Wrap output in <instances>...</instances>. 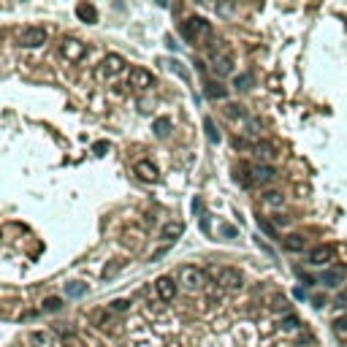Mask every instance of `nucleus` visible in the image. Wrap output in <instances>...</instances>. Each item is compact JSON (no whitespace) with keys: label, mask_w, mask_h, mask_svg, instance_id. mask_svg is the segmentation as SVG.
Listing matches in <instances>:
<instances>
[{"label":"nucleus","mask_w":347,"mask_h":347,"mask_svg":"<svg viewBox=\"0 0 347 347\" xmlns=\"http://www.w3.org/2000/svg\"><path fill=\"white\" fill-rule=\"evenodd\" d=\"M206 274H209L220 288L225 290H242L244 288V277L239 269H231V266H209L206 269Z\"/></svg>","instance_id":"obj_1"},{"label":"nucleus","mask_w":347,"mask_h":347,"mask_svg":"<svg viewBox=\"0 0 347 347\" xmlns=\"http://www.w3.org/2000/svg\"><path fill=\"white\" fill-rule=\"evenodd\" d=\"M182 36H185V41L198 44V41H204V38L212 36V25L201 17H190V19L182 22Z\"/></svg>","instance_id":"obj_2"},{"label":"nucleus","mask_w":347,"mask_h":347,"mask_svg":"<svg viewBox=\"0 0 347 347\" xmlns=\"http://www.w3.org/2000/svg\"><path fill=\"white\" fill-rule=\"evenodd\" d=\"M177 282L188 290H201L206 282V271L198 266H179L177 269Z\"/></svg>","instance_id":"obj_3"},{"label":"nucleus","mask_w":347,"mask_h":347,"mask_svg":"<svg viewBox=\"0 0 347 347\" xmlns=\"http://www.w3.org/2000/svg\"><path fill=\"white\" fill-rule=\"evenodd\" d=\"M336 260V247L328 244V242H323V244H315L309 250V255H306V263L309 266H328Z\"/></svg>","instance_id":"obj_4"},{"label":"nucleus","mask_w":347,"mask_h":347,"mask_svg":"<svg viewBox=\"0 0 347 347\" xmlns=\"http://www.w3.org/2000/svg\"><path fill=\"white\" fill-rule=\"evenodd\" d=\"M46 38H49V33L44 28H25V30H19L17 41H19V46H25V49H38V46L46 44Z\"/></svg>","instance_id":"obj_5"},{"label":"nucleus","mask_w":347,"mask_h":347,"mask_svg":"<svg viewBox=\"0 0 347 347\" xmlns=\"http://www.w3.org/2000/svg\"><path fill=\"white\" fill-rule=\"evenodd\" d=\"M125 71V57L122 55H106L98 65V79H114Z\"/></svg>","instance_id":"obj_6"},{"label":"nucleus","mask_w":347,"mask_h":347,"mask_svg":"<svg viewBox=\"0 0 347 347\" xmlns=\"http://www.w3.org/2000/svg\"><path fill=\"white\" fill-rule=\"evenodd\" d=\"M60 55H63L68 63H79V60H84L87 55V44H82L79 38H63L60 41Z\"/></svg>","instance_id":"obj_7"},{"label":"nucleus","mask_w":347,"mask_h":347,"mask_svg":"<svg viewBox=\"0 0 347 347\" xmlns=\"http://www.w3.org/2000/svg\"><path fill=\"white\" fill-rule=\"evenodd\" d=\"M347 279V266L336 263V266H328V269L320 274V282L325 285V288H342Z\"/></svg>","instance_id":"obj_8"},{"label":"nucleus","mask_w":347,"mask_h":347,"mask_svg":"<svg viewBox=\"0 0 347 347\" xmlns=\"http://www.w3.org/2000/svg\"><path fill=\"white\" fill-rule=\"evenodd\" d=\"M152 84H155V76H152L146 68H130L128 87H133V90H149Z\"/></svg>","instance_id":"obj_9"},{"label":"nucleus","mask_w":347,"mask_h":347,"mask_svg":"<svg viewBox=\"0 0 347 347\" xmlns=\"http://www.w3.org/2000/svg\"><path fill=\"white\" fill-rule=\"evenodd\" d=\"M250 173H252V185H269L277 179L274 165H269V163H255L250 168Z\"/></svg>","instance_id":"obj_10"},{"label":"nucleus","mask_w":347,"mask_h":347,"mask_svg":"<svg viewBox=\"0 0 347 347\" xmlns=\"http://www.w3.org/2000/svg\"><path fill=\"white\" fill-rule=\"evenodd\" d=\"M260 204L266 206V209H285V204H288V196H285L282 190H266L263 196H260Z\"/></svg>","instance_id":"obj_11"},{"label":"nucleus","mask_w":347,"mask_h":347,"mask_svg":"<svg viewBox=\"0 0 347 347\" xmlns=\"http://www.w3.org/2000/svg\"><path fill=\"white\" fill-rule=\"evenodd\" d=\"M155 290L163 301H173V296H177V282H173V277H157Z\"/></svg>","instance_id":"obj_12"},{"label":"nucleus","mask_w":347,"mask_h":347,"mask_svg":"<svg viewBox=\"0 0 347 347\" xmlns=\"http://www.w3.org/2000/svg\"><path fill=\"white\" fill-rule=\"evenodd\" d=\"M28 342H30L33 347H60L52 331H33L30 336H28Z\"/></svg>","instance_id":"obj_13"},{"label":"nucleus","mask_w":347,"mask_h":347,"mask_svg":"<svg viewBox=\"0 0 347 347\" xmlns=\"http://www.w3.org/2000/svg\"><path fill=\"white\" fill-rule=\"evenodd\" d=\"M133 171H136L144 182H157V168L149 163V160H138V163L133 165Z\"/></svg>","instance_id":"obj_14"},{"label":"nucleus","mask_w":347,"mask_h":347,"mask_svg":"<svg viewBox=\"0 0 347 347\" xmlns=\"http://www.w3.org/2000/svg\"><path fill=\"white\" fill-rule=\"evenodd\" d=\"M212 68H215V73H220V76H225V73H231V57L228 52H215V57H212Z\"/></svg>","instance_id":"obj_15"},{"label":"nucleus","mask_w":347,"mask_h":347,"mask_svg":"<svg viewBox=\"0 0 347 347\" xmlns=\"http://www.w3.org/2000/svg\"><path fill=\"white\" fill-rule=\"evenodd\" d=\"M282 247H285L288 252H304L306 242H304V236H298V233H290V236L282 239Z\"/></svg>","instance_id":"obj_16"},{"label":"nucleus","mask_w":347,"mask_h":347,"mask_svg":"<svg viewBox=\"0 0 347 347\" xmlns=\"http://www.w3.org/2000/svg\"><path fill=\"white\" fill-rule=\"evenodd\" d=\"M76 17L84 19V22H98V11L92 3H79L76 6Z\"/></svg>","instance_id":"obj_17"},{"label":"nucleus","mask_w":347,"mask_h":347,"mask_svg":"<svg viewBox=\"0 0 347 347\" xmlns=\"http://www.w3.org/2000/svg\"><path fill=\"white\" fill-rule=\"evenodd\" d=\"M182 231H185L182 223H168L163 228V239H165V242H177V236H182Z\"/></svg>","instance_id":"obj_18"},{"label":"nucleus","mask_w":347,"mask_h":347,"mask_svg":"<svg viewBox=\"0 0 347 347\" xmlns=\"http://www.w3.org/2000/svg\"><path fill=\"white\" fill-rule=\"evenodd\" d=\"M255 155H258V157H263V160H271V157L277 155V152H274V144H269V141H258V144H255Z\"/></svg>","instance_id":"obj_19"},{"label":"nucleus","mask_w":347,"mask_h":347,"mask_svg":"<svg viewBox=\"0 0 347 347\" xmlns=\"http://www.w3.org/2000/svg\"><path fill=\"white\" fill-rule=\"evenodd\" d=\"M152 130H155V136H168V130H171V119L168 117H157L155 119V125H152Z\"/></svg>","instance_id":"obj_20"},{"label":"nucleus","mask_w":347,"mask_h":347,"mask_svg":"<svg viewBox=\"0 0 347 347\" xmlns=\"http://www.w3.org/2000/svg\"><path fill=\"white\" fill-rule=\"evenodd\" d=\"M41 309H44V312H60V309H63V298H57V296H49V298H44Z\"/></svg>","instance_id":"obj_21"},{"label":"nucleus","mask_w":347,"mask_h":347,"mask_svg":"<svg viewBox=\"0 0 347 347\" xmlns=\"http://www.w3.org/2000/svg\"><path fill=\"white\" fill-rule=\"evenodd\" d=\"M250 84H252L250 73H239V76L233 79V87H236V90H250Z\"/></svg>","instance_id":"obj_22"},{"label":"nucleus","mask_w":347,"mask_h":347,"mask_svg":"<svg viewBox=\"0 0 347 347\" xmlns=\"http://www.w3.org/2000/svg\"><path fill=\"white\" fill-rule=\"evenodd\" d=\"M206 95H209V98H225L228 92H225V87H220V84H215V82H209V84H206Z\"/></svg>","instance_id":"obj_23"},{"label":"nucleus","mask_w":347,"mask_h":347,"mask_svg":"<svg viewBox=\"0 0 347 347\" xmlns=\"http://www.w3.org/2000/svg\"><path fill=\"white\" fill-rule=\"evenodd\" d=\"M225 117L236 119V122H242V119H247V114H244V109H242V106H228V109H225Z\"/></svg>","instance_id":"obj_24"},{"label":"nucleus","mask_w":347,"mask_h":347,"mask_svg":"<svg viewBox=\"0 0 347 347\" xmlns=\"http://www.w3.org/2000/svg\"><path fill=\"white\" fill-rule=\"evenodd\" d=\"M298 328H301V323H298V317L296 315H288V317H285L282 320V331H298Z\"/></svg>","instance_id":"obj_25"},{"label":"nucleus","mask_w":347,"mask_h":347,"mask_svg":"<svg viewBox=\"0 0 347 347\" xmlns=\"http://www.w3.org/2000/svg\"><path fill=\"white\" fill-rule=\"evenodd\" d=\"M65 293H68V296H84V293H87V282H71L68 288H65Z\"/></svg>","instance_id":"obj_26"},{"label":"nucleus","mask_w":347,"mask_h":347,"mask_svg":"<svg viewBox=\"0 0 347 347\" xmlns=\"http://www.w3.org/2000/svg\"><path fill=\"white\" fill-rule=\"evenodd\" d=\"M204 128H206V133H209V141H212V144H217V141H220V133H217V128H215V122H212L209 117L204 119Z\"/></svg>","instance_id":"obj_27"},{"label":"nucleus","mask_w":347,"mask_h":347,"mask_svg":"<svg viewBox=\"0 0 347 347\" xmlns=\"http://www.w3.org/2000/svg\"><path fill=\"white\" fill-rule=\"evenodd\" d=\"M333 331L342 333V336H347V315H342V317L333 320Z\"/></svg>","instance_id":"obj_28"},{"label":"nucleus","mask_w":347,"mask_h":347,"mask_svg":"<svg viewBox=\"0 0 347 347\" xmlns=\"http://www.w3.org/2000/svg\"><path fill=\"white\" fill-rule=\"evenodd\" d=\"M128 301H122V298H117V301H111V306H109V309H114V312H125V309H128Z\"/></svg>","instance_id":"obj_29"},{"label":"nucleus","mask_w":347,"mask_h":347,"mask_svg":"<svg viewBox=\"0 0 347 347\" xmlns=\"http://www.w3.org/2000/svg\"><path fill=\"white\" fill-rule=\"evenodd\" d=\"M333 306H336V309H347V293H339L336 301H333Z\"/></svg>","instance_id":"obj_30"},{"label":"nucleus","mask_w":347,"mask_h":347,"mask_svg":"<svg viewBox=\"0 0 347 347\" xmlns=\"http://www.w3.org/2000/svg\"><path fill=\"white\" fill-rule=\"evenodd\" d=\"M106 149H109V144H106V141H98V144H95V152H98V155H103Z\"/></svg>","instance_id":"obj_31"}]
</instances>
